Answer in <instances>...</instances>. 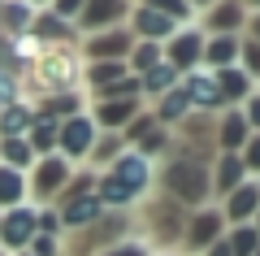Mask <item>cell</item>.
Instances as JSON below:
<instances>
[{
  "mask_svg": "<svg viewBox=\"0 0 260 256\" xmlns=\"http://www.w3.org/2000/svg\"><path fill=\"white\" fill-rule=\"evenodd\" d=\"M156 187H160L174 204H182L186 213L213 204V156L169 152L165 165L156 169Z\"/></svg>",
  "mask_w": 260,
  "mask_h": 256,
  "instance_id": "6da1fadb",
  "label": "cell"
},
{
  "mask_svg": "<svg viewBox=\"0 0 260 256\" xmlns=\"http://www.w3.org/2000/svg\"><path fill=\"white\" fill-rule=\"evenodd\" d=\"M83 52L78 48H48L35 56V65H30L26 74H22V82L26 87H35V96L30 100H48V96H65V92H78L83 87Z\"/></svg>",
  "mask_w": 260,
  "mask_h": 256,
  "instance_id": "7a4b0ae2",
  "label": "cell"
},
{
  "mask_svg": "<svg viewBox=\"0 0 260 256\" xmlns=\"http://www.w3.org/2000/svg\"><path fill=\"white\" fill-rule=\"evenodd\" d=\"M74 174H78V165L74 161H65L61 152H52V156H39L35 161V169L26 174V183H30V204H56L65 195V187L74 183Z\"/></svg>",
  "mask_w": 260,
  "mask_h": 256,
  "instance_id": "3957f363",
  "label": "cell"
},
{
  "mask_svg": "<svg viewBox=\"0 0 260 256\" xmlns=\"http://www.w3.org/2000/svg\"><path fill=\"white\" fill-rule=\"evenodd\" d=\"M225 217L217 204H204V209H195L191 217H186V235H182V252L178 256H204L213 243H221L225 239Z\"/></svg>",
  "mask_w": 260,
  "mask_h": 256,
  "instance_id": "277c9868",
  "label": "cell"
},
{
  "mask_svg": "<svg viewBox=\"0 0 260 256\" xmlns=\"http://www.w3.org/2000/svg\"><path fill=\"white\" fill-rule=\"evenodd\" d=\"M100 135H104V130L91 122V113L65 118L61 122V135H56V152H61L65 161H74V165H87V156H91V148H95Z\"/></svg>",
  "mask_w": 260,
  "mask_h": 256,
  "instance_id": "5b68a950",
  "label": "cell"
},
{
  "mask_svg": "<svg viewBox=\"0 0 260 256\" xmlns=\"http://www.w3.org/2000/svg\"><path fill=\"white\" fill-rule=\"evenodd\" d=\"M135 44H139V39L130 35V26H113V31H100V35H83L78 39V52H83L87 65H95V61H126V56L135 52Z\"/></svg>",
  "mask_w": 260,
  "mask_h": 256,
  "instance_id": "8992f818",
  "label": "cell"
},
{
  "mask_svg": "<svg viewBox=\"0 0 260 256\" xmlns=\"http://www.w3.org/2000/svg\"><path fill=\"white\" fill-rule=\"evenodd\" d=\"M35 235H39V204H18V209H9L0 217V247L9 256L26 252Z\"/></svg>",
  "mask_w": 260,
  "mask_h": 256,
  "instance_id": "52a82bcc",
  "label": "cell"
},
{
  "mask_svg": "<svg viewBox=\"0 0 260 256\" xmlns=\"http://www.w3.org/2000/svg\"><path fill=\"white\" fill-rule=\"evenodd\" d=\"M130 9H135V0H87L83 13L74 18V26H78V35H100V31L126 26Z\"/></svg>",
  "mask_w": 260,
  "mask_h": 256,
  "instance_id": "ba28073f",
  "label": "cell"
},
{
  "mask_svg": "<svg viewBox=\"0 0 260 256\" xmlns=\"http://www.w3.org/2000/svg\"><path fill=\"white\" fill-rule=\"evenodd\" d=\"M204 39H208V35L200 31V22H191V26H182L165 48H160V52H165V61L174 65L178 74H191V70L204 65Z\"/></svg>",
  "mask_w": 260,
  "mask_h": 256,
  "instance_id": "9c48e42d",
  "label": "cell"
},
{
  "mask_svg": "<svg viewBox=\"0 0 260 256\" xmlns=\"http://www.w3.org/2000/svg\"><path fill=\"white\" fill-rule=\"evenodd\" d=\"M130 35L139 39V44H160L165 48L169 39L182 31V22H174V18H165V13H156V9H148V5H135L130 9Z\"/></svg>",
  "mask_w": 260,
  "mask_h": 256,
  "instance_id": "30bf717a",
  "label": "cell"
},
{
  "mask_svg": "<svg viewBox=\"0 0 260 256\" xmlns=\"http://www.w3.org/2000/svg\"><path fill=\"white\" fill-rule=\"evenodd\" d=\"M182 92H186V100H191V109L195 113H225V104H221V87H217V74L213 70H191V74H182Z\"/></svg>",
  "mask_w": 260,
  "mask_h": 256,
  "instance_id": "8fae6325",
  "label": "cell"
},
{
  "mask_svg": "<svg viewBox=\"0 0 260 256\" xmlns=\"http://www.w3.org/2000/svg\"><path fill=\"white\" fill-rule=\"evenodd\" d=\"M56 213H61L65 235H74V230H87V226H95V221L104 217V204H100L95 191H78V195H65V200L56 204Z\"/></svg>",
  "mask_w": 260,
  "mask_h": 256,
  "instance_id": "7c38bea8",
  "label": "cell"
},
{
  "mask_svg": "<svg viewBox=\"0 0 260 256\" xmlns=\"http://www.w3.org/2000/svg\"><path fill=\"white\" fill-rule=\"evenodd\" d=\"M200 31L204 35H243L247 31V9L239 0H217L208 13H200Z\"/></svg>",
  "mask_w": 260,
  "mask_h": 256,
  "instance_id": "4fadbf2b",
  "label": "cell"
},
{
  "mask_svg": "<svg viewBox=\"0 0 260 256\" xmlns=\"http://www.w3.org/2000/svg\"><path fill=\"white\" fill-rule=\"evenodd\" d=\"M217 209H221V217H225V226H247V221H256V213H260V191H256V183H243V187H234L225 200H217Z\"/></svg>",
  "mask_w": 260,
  "mask_h": 256,
  "instance_id": "5bb4252c",
  "label": "cell"
},
{
  "mask_svg": "<svg viewBox=\"0 0 260 256\" xmlns=\"http://www.w3.org/2000/svg\"><path fill=\"white\" fill-rule=\"evenodd\" d=\"M247 178L251 174H247V165H243L239 152H217L213 156V204L225 200V195H230L234 187H243Z\"/></svg>",
  "mask_w": 260,
  "mask_h": 256,
  "instance_id": "9a60e30c",
  "label": "cell"
},
{
  "mask_svg": "<svg viewBox=\"0 0 260 256\" xmlns=\"http://www.w3.org/2000/svg\"><path fill=\"white\" fill-rule=\"evenodd\" d=\"M35 18L39 9L26 5V0H0V35L5 39H22L35 31Z\"/></svg>",
  "mask_w": 260,
  "mask_h": 256,
  "instance_id": "2e32d148",
  "label": "cell"
},
{
  "mask_svg": "<svg viewBox=\"0 0 260 256\" xmlns=\"http://www.w3.org/2000/svg\"><path fill=\"white\" fill-rule=\"evenodd\" d=\"M35 122H39V109H35L30 96L18 100V104H5L0 109V139H26Z\"/></svg>",
  "mask_w": 260,
  "mask_h": 256,
  "instance_id": "e0dca14e",
  "label": "cell"
},
{
  "mask_svg": "<svg viewBox=\"0 0 260 256\" xmlns=\"http://www.w3.org/2000/svg\"><path fill=\"white\" fill-rule=\"evenodd\" d=\"M251 139V126L243 118V109L217 113V152H243V144Z\"/></svg>",
  "mask_w": 260,
  "mask_h": 256,
  "instance_id": "ac0fdd59",
  "label": "cell"
},
{
  "mask_svg": "<svg viewBox=\"0 0 260 256\" xmlns=\"http://www.w3.org/2000/svg\"><path fill=\"white\" fill-rule=\"evenodd\" d=\"M217 74V87H221V104L225 109H243V104L256 96V82L234 65V70H213Z\"/></svg>",
  "mask_w": 260,
  "mask_h": 256,
  "instance_id": "d6986e66",
  "label": "cell"
},
{
  "mask_svg": "<svg viewBox=\"0 0 260 256\" xmlns=\"http://www.w3.org/2000/svg\"><path fill=\"white\" fill-rule=\"evenodd\" d=\"M243 35H208L204 39V70H234Z\"/></svg>",
  "mask_w": 260,
  "mask_h": 256,
  "instance_id": "ffe728a7",
  "label": "cell"
},
{
  "mask_svg": "<svg viewBox=\"0 0 260 256\" xmlns=\"http://www.w3.org/2000/svg\"><path fill=\"white\" fill-rule=\"evenodd\" d=\"M18 204H30V183H26V174L0 165V213L18 209Z\"/></svg>",
  "mask_w": 260,
  "mask_h": 256,
  "instance_id": "44dd1931",
  "label": "cell"
},
{
  "mask_svg": "<svg viewBox=\"0 0 260 256\" xmlns=\"http://www.w3.org/2000/svg\"><path fill=\"white\" fill-rule=\"evenodd\" d=\"M178 82H182V74H178L169 61H160L156 70H148V74L139 78V87H143V100H152V104H156L160 96H169V92H174Z\"/></svg>",
  "mask_w": 260,
  "mask_h": 256,
  "instance_id": "7402d4cb",
  "label": "cell"
},
{
  "mask_svg": "<svg viewBox=\"0 0 260 256\" xmlns=\"http://www.w3.org/2000/svg\"><path fill=\"white\" fill-rule=\"evenodd\" d=\"M35 148L26 144V139H0V165H9V169H18V174H30L35 169Z\"/></svg>",
  "mask_w": 260,
  "mask_h": 256,
  "instance_id": "603a6c76",
  "label": "cell"
},
{
  "mask_svg": "<svg viewBox=\"0 0 260 256\" xmlns=\"http://www.w3.org/2000/svg\"><path fill=\"white\" fill-rule=\"evenodd\" d=\"M56 135H61V122H52V118H39L35 126H30L26 144L35 148V156H52V152H56Z\"/></svg>",
  "mask_w": 260,
  "mask_h": 256,
  "instance_id": "cb8c5ba5",
  "label": "cell"
},
{
  "mask_svg": "<svg viewBox=\"0 0 260 256\" xmlns=\"http://www.w3.org/2000/svg\"><path fill=\"white\" fill-rule=\"evenodd\" d=\"M225 247H230V256H256V247H260V230L251 226H230L225 230Z\"/></svg>",
  "mask_w": 260,
  "mask_h": 256,
  "instance_id": "d4e9b609",
  "label": "cell"
},
{
  "mask_svg": "<svg viewBox=\"0 0 260 256\" xmlns=\"http://www.w3.org/2000/svg\"><path fill=\"white\" fill-rule=\"evenodd\" d=\"M160 61H165V52H160V44H135V52L126 56V65H130V74H135V78H143L148 70H156Z\"/></svg>",
  "mask_w": 260,
  "mask_h": 256,
  "instance_id": "484cf974",
  "label": "cell"
},
{
  "mask_svg": "<svg viewBox=\"0 0 260 256\" xmlns=\"http://www.w3.org/2000/svg\"><path fill=\"white\" fill-rule=\"evenodd\" d=\"M18 100H26V82H22L18 70L0 65V109H5V104H18Z\"/></svg>",
  "mask_w": 260,
  "mask_h": 256,
  "instance_id": "4316f807",
  "label": "cell"
},
{
  "mask_svg": "<svg viewBox=\"0 0 260 256\" xmlns=\"http://www.w3.org/2000/svg\"><path fill=\"white\" fill-rule=\"evenodd\" d=\"M135 5H148V9L165 13V18L182 22V26H191V22H195V13H191V5H186V0H135Z\"/></svg>",
  "mask_w": 260,
  "mask_h": 256,
  "instance_id": "83f0119b",
  "label": "cell"
},
{
  "mask_svg": "<svg viewBox=\"0 0 260 256\" xmlns=\"http://www.w3.org/2000/svg\"><path fill=\"white\" fill-rule=\"evenodd\" d=\"M239 70L260 87V44H256V39H247V35H243V48H239Z\"/></svg>",
  "mask_w": 260,
  "mask_h": 256,
  "instance_id": "f1b7e54d",
  "label": "cell"
},
{
  "mask_svg": "<svg viewBox=\"0 0 260 256\" xmlns=\"http://www.w3.org/2000/svg\"><path fill=\"white\" fill-rule=\"evenodd\" d=\"M100 256H156V252H152V247L143 243L139 235H130V239H121V243H113V247H104Z\"/></svg>",
  "mask_w": 260,
  "mask_h": 256,
  "instance_id": "f546056e",
  "label": "cell"
},
{
  "mask_svg": "<svg viewBox=\"0 0 260 256\" xmlns=\"http://www.w3.org/2000/svg\"><path fill=\"white\" fill-rule=\"evenodd\" d=\"M39 235L65 239V226H61V213H56V204H44V209H39Z\"/></svg>",
  "mask_w": 260,
  "mask_h": 256,
  "instance_id": "4dcf8cb0",
  "label": "cell"
},
{
  "mask_svg": "<svg viewBox=\"0 0 260 256\" xmlns=\"http://www.w3.org/2000/svg\"><path fill=\"white\" fill-rule=\"evenodd\" d=\"M239 156H243V165H247V174H251V178H260V135H251L247 144H243V152H239Z\"/></svg>",
  "mask_w": 260,
  "mask_h": 256,
  "instance_id": "1f68e13d",
  "label": "cell"
},
{
  "mask_svg": "<svg viewBox=\"0 0 260 256\" xmlns=\"http://www.w3.org/2000/svg\"><path fill=\"white\" fill-rule=\"evenodd\" d=\"M26 252H30V256H61V239H52V235H35Z\"/></svg>",
  "mask_w": 260,
  "mask_h": 256,
  "instance_id": "d6a6232c",
  "label": "cell"
},
{
  "mask_svg": "<svg viewBox=\"0 0 260 256\" xmlns=\"http://www.w3.org/2000/svg\"><path fill=\"white\" fill-rule=\"evenodd\" d=\"M83 5H87V0H52V5H48V9H52L56 18H65V22H74L78 13H83Z\"/></svg>",
  "mask_w": 260,
  "mask_h": 256,
  "instance_id": "836d02e7",
  "label": "cell"
},
{
  "mask_svg": "<svg viewBox=\"0 0 260 256\" xmlns=\"http://www.w3.org/2000/svg\"><path fill=\"white\" fill-rule=\"evenodd\" d=\"M243 118H247V126H251V135H260V92L251 96L247 104H243Z\"/></svg>",
  "mask_w": 260,
  "mask_h": 256,
  "instance_id": "e575fe53",
  "label": "cell"
},
{
  "mask_svg": "<svg viewBox=\"0 0 260 256\" xmlns=\"http://www.w3.org/2000/svg\"><path fill=\"white\" fill-rule=\"evenodd\" d=\"M243 35L260 44V13H247V31H243Z\"/></svg>",
  "mask_w": 260,
  "mask_h": 256,
  "instance_id": "d590c367",
  "label": "cell"
},
{
  "mask_svg": "<svg viewBox=\"0 0 260 256\" xmlns=\"http://www.w3.org/2000/svg\"><path fill=\"white\" fill-rule=\"evenodd\" d=\"M186 5H191V13H195V18H200V13H208V9H213L217 0H186Z\"/></svg>",
  "mask_w": 260,
  "mask_h": 256,
  "instance_id": "8d00e7d4",
  "label": "cell"
},
{
  "mask_svg": "<svg viewBox=\"0 0 260 256\" xmlns=\"http://www.w3.org/2000/svg\"><path fill=\"white\" fill-rule=\"evenodd\" d=\"M239 5H243L247 13H260V0H239Z\"/></svg>",
  "mask_w": 260,
  "mask_h": 256,
  "instance_id": "74e56055",
  "label": "cell"
},
{
  "mask_svg": "<svg viewBox=\"0 0 260 256\" xmlns=\"http://www.w3.org/2000/svg\"><path fill=\"white\" fill-rule=\"evenodd\" d=\"M26 5H35V9H48V5H52V0H26Z\"/></svg>",
  "mask_w": 260,
  "mask_h": 256,
  "instance_id": "f35d334b",
  "label": "cell"
},
{
  "mask_svg": "<svg viewBox=\"0 0 260 256\" xmlns=\"http://www.w3.org/2000/svg\"><path fill=\"white\" fill-rule=\"evenodd\" d=\"M251 226H256V230H260V213H256V221H251Z\"/></svg>",
  "mask_w": 260,
  "mask_h": 256,
  "instance_id": "ab89813d",
  "label": "cell"
},
{
  "mask_svg": "<svg viewBox=\"0 0 260 256\" xmlns=\"http://www.w3.org/2000/svg\"><path fill=\"white\" fill-rule=\"evenodd\" d=\"M251 183H256V191H260V178H251Z\"/></svg>",
  "mask_w": 260,
  "mask_h": 256,
  "instance_id": "60d3db41",
  "label": "cell"
},
{
  "mask_svg": "<svg viewBox=\"0 0 260 256\" xmlns=\"http://www.w3.org/2000/svg\"><path fill=\"white\" fill-rule=\"evenodd\" d=\"M0 256H9V252H5V247H0Z\"/></svg>",
  "mask_w": 260,
  "mask_h": 256,
  "instance_id": "b9f144b4",
  "label": "cell"
},
{
  "mask_svg": "<svg viewBox=\"0 0 260 256\" xmlns=\"http://www.w3.org/2000/svg\"><path fill=\"white\" fill-rule=\"evenodd\" d=\"M18 256H30V252H18Z\"/></svg>",
  "mask_w": 260,
  "mask_h": 256,
  "instance_id": "7bdbcfd3",
  "label": "cell"
},
{
  "mask_svg": "<svg viewBox=\"0 0 260 256\" xmlns=\"http://www.w3.org/2000/svg\"><path fill=\"white\" fill-rule=\"evenodd\" d=\"M256 256H260V247H256Z\"/></svg>",
  "mask_w": 260,
  "mask_h": 256,
  "instance_id": "ee69618b",
  "label": "cell"
},
{
  "mask_svg": "<svg viewBox=\"0 0 260 256\" xmlns=\"http://www.w3.org/2000/svg\"><path fill=\"white\" fill-rule=\"evenodd\" d=\"M0 217H5V213H0Z\"/></svg>",
  "mask_w": 260,
  "mask_h": 256,
  "instance_id": "f6af8a7d",
  "label": "cell"
},
{
  "mask_svg": "<svg viewBox=\"0 0 260 256\" xmlns=\"http://www.w3.org/2000/svg\"><path fill=\"white\" fill-rule=\"evenodd\" d=\"M256 92H260V87H256Z\"/></svg>",
  "mask_w": 260,
  "mask_h": 256,
  "instance_id": "bcb514c9",
  "label": "cell"
},
{
  "mask_svg": "<svg viewBox=\"0 0 260 256\" xmlns=\"http://www.w3.org/2000/svg\"><path fill=\"white\" fill-rule=\"evenodd\" d=\"M160 256H165V252H160Z\"/></svg>",
  "mask_w": 260,
  "mask_h": 256,
  "instance_id": "7dc6e473",
  "label": "cell"
}]
</instances>
